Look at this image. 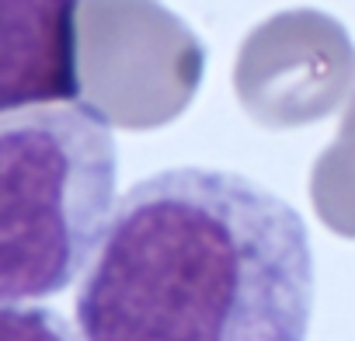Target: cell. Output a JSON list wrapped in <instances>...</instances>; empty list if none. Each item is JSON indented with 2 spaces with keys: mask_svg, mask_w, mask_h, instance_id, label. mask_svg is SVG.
Returning <instances> with one entry per match:
<instances>
[{
  "mask_svg": "<svg viewBox=\"0 0 355 341\" xmlns=\"http://www.w3.org/2000/svg\"><path fill=\"white\" fill-rule=\"evenodd\" d=\"M313 247L248 175L167 167L112 209L77 286L80 341H306Z\"/></svg>",
  "mask_w": 355,
  "mask_h": 341,
  "instance_id": "cell-1",
  "label": "cell"
},
{
  "mask_svg": "<svg viewBox=\"0 0 355 341\" xmlns=\"http://www.w3.org/2000/svg\"><path fill=\"white\" fill-rule=\"evenodd\" d=\"M119 143L91 101L0 115V303L67 292L115 209Z\"/></svg>",
  "mask_w": 355,
  "mask_h": 341,
  "instance_id": "cell-2",
  "label": "cell"
},
{
  "mask_svg": "<svg viewBox=\"0 0 355 341\" xmlns=\"http://www.w3.org/2000/svg\"><path fill=\"white\" fill-rule=\"evenodd\" d=\"M84 0H0V115L84 98Z\"/></svg>",
  "mask_w": 355,
  "mask_h": 341,
  "instance_id": "cell-3",
  "label": "cell"
},
{
  "mask_svg": "<svg viewBox=\"0 0 355 341\" xmlns=\"http://www.w3.org/2000/svg\"><path fill=\"white\" fill-rule=\"evenodd\" d=\"M0 341H80V334L60 310L0 303Z\"/></svg>",
  "mask_w": 355,
  "mask_h": 341,
  "instance_id": "cell-4",
  "label": "cell"
}]
</instances>
